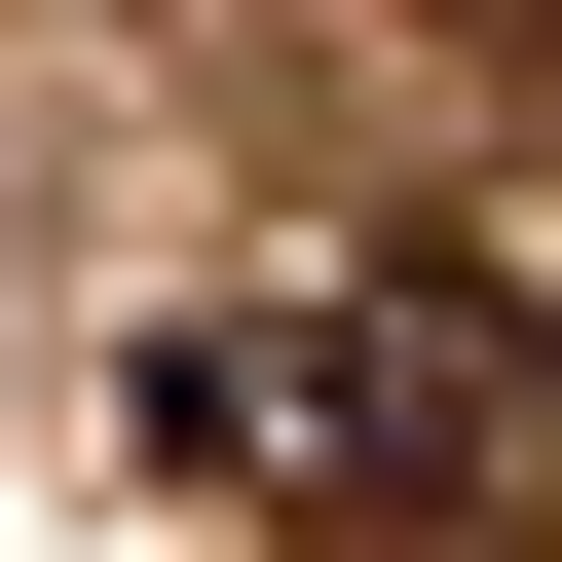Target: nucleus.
Here are the masks:
<instances>
[{"label": "nucleus", "mask_w": 562, "mask_h": 562, "mask_svg": "<svg viewBox=\"0 0 562 562\" xmlns=\"http://www.w3.org/2000/svg\"><path fill=\"white\" fill-rule=\"evenodd\" d=\"M150 450L262 487V525H338V562H487L562 487V338L487 301V262H262V301L150 338Z\"/></svg>", "instance_id": "obj_1"}]
</instances>
